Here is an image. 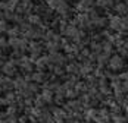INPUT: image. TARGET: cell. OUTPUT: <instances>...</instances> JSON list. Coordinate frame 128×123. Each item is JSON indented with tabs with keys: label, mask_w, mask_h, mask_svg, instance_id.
Instances as JSON below:
<instances>
[{
	"label": "cell",
	"mask_w": 128,
	"mask_h": 123,
	"mask_svg": "<svg viewBox=\"0 0 128 123\" xmlns=\"http://www.w3.org/2000/svg\"><path fill=\"white\" fill-rule=\"evenodd\" d=\"M125 66H127V62L124 60L119 54H112L110 59H109V63H108V69L114 73H119L122 70H125Z\"/></svg>",
	"instance_id": "1"
},
{
	"label": "cell",
	"mask_w": 128,
	"mask_h": 123,
	"mask_svg": "<svg viewBox=\"0 0 128 123\" xmlns=\"http://www.w3.org/2000/svg\"><path fill=\"white\" fill-rule=\"evenodd\" d=\"M18 60H15V59H9L8 62H4V64H3V67L0 69V72L2 75H4V76H9V78H15L18 73Z\"/></svg>",
	"instance_id": "2"
},
{
	"label": "cell",
	"mask_w": 128,
	"mask_h": 123,
	"mask_svg": "<svg viewBox=\"0 0 128 123\" xmlns=\"http://www.w3.org/2000/svg\"><path fill=\"white\" fill-rule=\"evenodd\" d=\"M34 6H36V3L32 0H21L15 12L19 15H24V16H28V15L34 13Z\"/></svg>",
	"instance_id": "3"
},
{
	"label": "cell",
	"mask_w": 128,
	"mask_h": 123,
	"mask_svg": "<svg viewBox=\"0 0 128 123\" xmlns=\"http://www.w3.org/2000/svg\"><path fill=\"white\" fill-rule=\"evenodd\" d=\"M50 111H52V116H53V119H54L56 123L66 122V119H68V116H69V113L65 110L64 107H59V106H52Z\"/></svg>",
	"instance_id": "4"
},
{
	"label": "cell",
	"mask_w": 128,
	"mask_h": 123,
	"mask_svg": "<svg viewBox=\"0 0 128 123\" xmlns=\"http://www.w3.org/2000/svg\"><path fill=\"white\" fill-rule=\"evenodd\" d=\"M18 67L22 70V73H32V72H36V66L31 62L30 56H22L18 60Z\"/></svg>",
	"instance_id": "5"
},
{
	"label": "cell",
	"mask_w": 128,
	"mask_h": 123,
	"mask_svg": "<svg viewBox=\"0 0 128 123\" xmlns=\"http://www.w3.org/2000/svg\"><path fill=\"white\" fill-rule=\"evenodd\" d=\"M44 51V43L43 41H30L28 44V53L30 54H36V56H43Z\"/></svg>",
	"instance_id": "6"
},
{
	"label": "cell",
	"mask_w": 128,
	"mask_h": 123,
	"mask_svg": "<svg viewBox=\"0 0 128 123\" xmlns=\"http://www.w3.org/2000/svg\"><path fill=\"white\" fill-rule=\"evenodd\" d=\"M94 123H110V110L108 107L99 109V116L94 120Z\"/></svg>",
	"instance_id": "7"
},
{
	"label": "cell",
	"mask_w": 128,
	"mask_h": 123,
	"mask_svg": "<svg viewBox=\"0 0 128 123\" xmlns=\"http://www.w3.org/2000/svg\"><path fill=\"white\" fill-rule=\"evenodd\" d=\"M115 6L114 0H96L94 1V7L99 10H112Z\"/></svg>",
	"instance_id": "8"
},
{
	"label": "cell",
	"mask_w": 128,
	"mask_h": 123,
	"mask_svg": "<svg viewBox=\"0 0 128 123\" xmlns=\"http://www.w3.org/2000/svg\"><path fill=\"white\" fill-rule=\"evenodd\" d=\"M32 76V82H36V84H38V85H43L44 82H47L49 79H50V75L47 73V72H32L31 73Z\"/></svg>",
	"instance_id": "9"
},
{
	"label": "cell",
	"mask_w": 128,
	"mask_h": 123,
	"mask_svg": "<svg viewBox=\"0 0 128 123\" xmlns=\"http://www.w3.org/2000/svg\"><path fill=\"white\" fill-rule=\"evenodd\" d=\"M0 84L3 86L4 92H9V91H15V84H13V78H9V76H4L2 75L0 76Z\"/></svg>",
	"instance_id": "10"
},
{
	"label": "cell",
	"mask_w": 128,
	"mask_h": 123,
	"mask_svg": "<svg viewBox=\"0 0 128 123\" xmlns=\"http://www.w3.org/2000/svg\"><path fill=\"white\" fill-rule=\"evenodd\" d=\"M121 22H122V18L118 16V15H114V16L109 19L108 28H109L110 31H114V32H119V31H121Z\"/></svg>",
	"instance_id": "11"
},
{
	"label": "cell",
	"mask_w": 128,
	"mask_h": 123,
	"mask_svg": "<svg viewBox=\"0 0 128 123\" xmlns=\"http://www.w3.org/2000/svg\"><path fill=\"white\" fill-rule=\"evenodd\" d=\"M97 116H99V109H96V107H90L87 110H84V120L86 122H93L97 119Z\"/></svg>",
	"instance_id": "12"
},
{
	"label": "cell",
	"mask_w": 128,
	"mask_h": 123,
	"mask_svg": "<svg viewBox=\"0 0 128 123\" xmlns=\"http://www.w3.org/2000/svg\"><path fill=\"white\" fill-rule=\"evenodd\" d=\"M80 67H81V63L77 60H74V62H69L65 66V70H66L68 75H78L80 73Z\"/></svg>",
	"instance_id": "13"
},
{
	"label": "cell",
	"mask_w": 128,
	"mask_h": 123,
	"mask_svg": "<svg viewBox=\"0 0 128 123\" xmlns=\"http://www.w3.org/2000/svg\"><path fill=\"white\" fill-rule=\"evenodd\" d=\"M44 50L50 54V53H59L62 50V44L60 43H56V41H47L44 43Z\"/></svg>",
	"instance_id": "14"
},
{
	"label": "cell",
	"mask_w": 128,
	"mask_h": 123,
	"mask_svg": "<svg viewBox=\"0 0 128 123\" xmlns=\"http://www.w3.org/2000/svg\"><path fill=\"white\" fill-rule=\"evenodd\" d=\"M40 95L43 97V100L46 101V104H54V92L52 89H47V88H43Z\"/></svg>",
	"instance_id": "15"
},
{
	"label": "cell",
	"mask_w": 128,
	"mask_h": 123,
	"mask_svg": "<svg viewBox=\"0 0 128 123\" xmlns=\"http://www.w3.org/2000/svg\"><path fill=\"white\" fill-rule=\"evenodd\" d=\"M13 84H15V91H21V89H24V88H26V86H28V82L24 79L22 73H21V75H16V76L13 78Z\"/></svg>",
	"instance_id": "16"
},
{
	"label": "cell",
	"mask_w": 128,
	"mask_h": 123,
	"mask_svg": "<svg viewBox=\"0 0 128 123\" xmlns=\"http://www.w3.org/2000/svg\"><path fill=\"white\" fill-rule=\"evenodd\" d=\"M127 9L128 6L124 3V1H119V3H115V6H114V12H115V15H118V16H121V18H124V16H127Z\"/></svg>",
	"instance_id": "17"
},
{
	"label": "cell",
	"mask_w": 128,
	"mask_h": 123,
	"mask_svg": "<svg viewBox=\"0 0 128 123\" xmlns=\"http://www.w3.org/2000/svg\"><path fill=\"white\" fill-rule=\"evenodd\" d=\"M78 32H80V28L78 26H74V25H68V28L65 29V32L62 34L64 37H66V38H69L71 41L74 40V38L78 35Z\"/></svg>",
	"instance_id": "18"
},
{
	"label": "cell",
	"mask_w": 128,
	"mask_h": 123,
	"mask_svg": "<svg viewBox=\"0 0 128 123\" xmlns=\"http://www.w3.org/2000/svg\"><path fill=\"white\" fill-rule=\"evenodd\" d=\"M93 24L96 26V29H106L108 28V25H109V19L106 18V16H100V18H97L96 21H93Z\"/></svg>",
	"instance_id": "19"
},
{
	"label": "cell",
	"mask_w": 128,
	"mask_h": 123,
	"mask_svg": "<svg viewBox=\"0 0 128 123\" xmlns=\"http://www.w3.org/2000/svg\"><path fill=\"white\" fill-rule=\"evenodd\" d=\"M26 22H30L32 26H40V25L43 24V18H41L40 15L31 13V15H28V16H26Z\"/></svg>",
	"instance_id": "20"
},
{
	"label": "cell",
	"mask_w": 128,
	"mask_h": 123,
	"mask_svg": "<svg viewBox=\"0 0 128 123\" xmlns=\"http://www.w3.org/2000/svg\"><path fill=\"white\" fill-rule=\"evenodd\" d=\"M75 91H77L80 95H82V94H87L88 92V84L86 82V81H78L77 84H75Z\"/></svg>",
	"instance_id": "21"
},
{
	"label": "cell",
	"mask_w": 128,
	"mask_h": 123,
	"mask_svg": "<svg viewBox=\"0 0 128 123\" xmlns=\"http://www.w3.org/2000/svg\"><path fill=\"white\" fill-rule=\"evenodd\" d=\"M6 34H8V38H21L22 31H21V28L18 25H15V26H10L9 28V31Z\"/></svg>",
	"instance_id": "22"
},
{
	"label": "cell",
	"mask_w": 128,
	"mask_h": 123,
	"mask_svg": "<svg viewBox=\"0 0 128 123\" xmlns=\"http://www.w3.org/2000/svg\"><path fill=\"white\" fill-rule=\"evenodd\" d=\"M102 46H103V53H104V54H108V56L115 54V47H114V44H112V43H109L108 40H103Z\"/></svg>",
	"instance_id": "23"
},
{
	"label": "cell",
	"mask_w": 128,
	"mask_h": 123,
	"mask_svg": "<svg viewBox=\"0 0 128 123\" xmlns=\"http://www.w3.org/2000/svg\"><path fill=\"white\" fill-rule=\"evenodd\" d=\"M4 100H6L8 106H10V104H16V101H18V94H16V91L4 92Z\"/></svg>",
	"instance_id": "24"
},
{
	"label": "cell",
	"mask_w": 128,
	"mask_h": 123,
	"mask_svg": "<svg viewBox=\"0 0 128 123\" xmlns=\"http://www.w3.org/2000/svg\"><path fill=\"white\" fill-rule=\"evenodd\" d=\"M49 9H50V7L46 4V1H43V3H38V4L34 6V13H36V15H40V16H43Z\"/></svg>",
	"instance_id": "25"
},
{
	"label": "cell",
	"mask_w": 128,
	"mask_h": 123,
	"mask_svg": "<svg viewBox=\"0 0 128 123\" xmlns=\"http://www.w3.org/2000/svg\"><path fill=\"white\" fill-rule=\"evenodd\" d=\"M109 59H110V56H108V54H104V53H100L99 56H97V66H100V67H108V63H109Z\"/></svg>",
	"instance_id": "26"
},
{
	"label": "cell",
	"mask_w": 128,
	"mask_h": 123,
	"mask_svg": "<svg viewBox=\"0 0 128 123\" xmlns=\"http://www.w3.org/2000/svg\"><path fill=\"white\" fill-rule=\"evenodd\" d=\"M90 50H91V53H94V54H100V53H103V46L102 43H96V41H91L90 43Z\"/></svg>",
	"instance_id": "27"
},
{
	"label": "cell",
	"mask_w": 128,
	"mask_h": 123,
	"mask_svg": "<svg viewBox=\"0 0 128 123\" xmlns=\"http://www.w3.org/2000/svg\"><path fill=\"white\" fill-rule=\"evenodd\" d=\"M110 123H128L125 114H110Z\"/></svg>",
	"instance_id": "28"
},
{
	"label": "cell",
	"mask_w": 128,
	"mask_h": 123,
	"mask_svg": "<svg viewBox=\"0 0 128 123\" xmlns=\"http://www.w3.org/2000/svg\"><path fill=\"white\" fill-rule=\"evenodd\" d=\"M21 43H22V38H8V44L12 50H19Z\"/></svg>",
	"instance_id": "29"
},
{
	"label": "cell",
	"mask_w": 128,
	"mask_h": 123,
	"mask_svg": "<svg viewBox=\"0 0 128 123\" xmlns=\"http://www.w3.org/2000/svg\"><path fill=\"white\" fill-rule=\"evenodd\" d=\"M34 107H36V109H46V107H47L46 101L43 100V97H41L40 94L34 97Z\"/></svg>",
	"instance_id": "30"
},
{
	"label": "cell",
	"mask_w": 128,
	"mask_h": 123,
	"mask_svg": "<svg viewBox=\"0 0 128 123\" xmlns=\"http://www.w3.org/2000/svg\"><path fill=\"white\" fill-rule=\"evenodd\" d=\"M44 1H46V4L50 7L52 10H54V12H56V9L64 3V0H44Z\"/></svg>",
	"instance_id": "31"
},
{
	"label": "cell",
	"mask_w": 128,
	"mask_h": 123,
	"mask_svg": "<svg viewBox=\"0 0 128 123\" xmlns=\"http://www.w3.org/2000/svg\"><path fill=\"white\" fill-rule=\"evenodd\" d=\"M28 89H30L34 95H38L40 92H41V89H43V88H41V85L36 84V82H30V84H28Z\"/></svg>",
	"instance_id": "32"
},
{
	"label": "cell",
	"mask_w": 128,
	"mask_h": 123,
	"mask_svg": "<svg viewBox=\"0 0 128 123\" xmlns=\"http://www.w3.org/2000/svg\"><path fill=\"white\" fill-rule=\"evenodd\" d=\"M65 97H66V100H77L78 97H80V94L75 91V88H72V89H68V91H66Z\"/></svg>",
	"instance_id": "33"
},
{
	"label": "cell",
	"mask_w": 128,
	"mask_h": 123,
	"mask_svg": "<svg viewBox=\"0 0 128 123\" xmlns=\"http://www.w3.org/2000/svg\"><path fill=\"white\" fill-rule=\"evenodd\" d=\"M9 28H10V25H9V22L6 19H2L0 21V34H6L9 31Z\"/></svg>",
	"instance_id": "34"
},
{
	"label": "cell",
	"mask_w": 128,
	"mask_h": 123,
	"mask_svg": "<svg viewBox=\"0 0 128 123\" xmlns=\"http://www.w3.org/2000/svg\"><path fill=\"white\" fill-rule=\"evenodd\" d=\"M116 54H119L124 60H127L128 59V50L125 49V46L124 47H119V49H116Z\"/></svg>",
	"instance_id": "35"
},
{
	"label": "cell",
	"mask_w": 128,
	"mask_h": 123,
	"mask_svg": "<svg viewBox=\"0 0 128 123\" xmlns=\"http://www.w3.org/2000/svg\"><path fill=\"white\" fill-rule=\"evenodd\" d=\"M118 79H119L121 82H128V69L119 72V73H118Z\"/></svg>",
	"instance_id": "36"
},
{
	"label": "cell",
	"mask_w": 128,
	"mask_h": 123,
	"mask_svg": "<svg viewBox=\"0 0 128 123\" xmlns=\"http://www.w3.org/2000/svg\"><path fill=\"white\" fill-rule=\"evenodd\" d=\"M15 15H16V12H13V10H6V12H4V19H6L8 22H13Z\"/></svg>",
	"instance_id": "37"
},
{
	"label": "cell",
	"mask_w": 128,
	"mask_h": 123,
	"mask_svg": "<svg viewBox=\"0 0 128 123\" xmlns=\"http://www.w3.org/2000/svg\"><path fill=\"white\" fill-rule=\"evenodd\" d=\"M121 31L128 32V16H124V18H122V22H121Z\"/></svg>",
	"instance_id": "38"
},
{
	"label": "cell",
	"mask_w": 128,
	"mask_h": 123,
	"mask_svg": "<svg viewBox=\"0 0 128 123\" xmlns=\"http://www.w3.org/2000/svg\"><path fill=\"white\" fill-rule=\"evenodd\" d=\"M81 1H82V3H84L86 6H88V7H93V6H94V1H96V0H81Z\"/></svg>",
	"instance_id": "39"
},
{
	"label": "cell",
	"mask_w": 128,
	"mask_h": 123,
	"mask_svg": "<svg viewBox=\"0 0 128 123\" xmlns=\"http://www.w3.org/2000/svg\"><path fill=\"white\" fill-rule=\"evenodd\" d=\"M4 106L8 107V103H6L4 97H2V95H0V107H4Z\"/></svg>",
	"instance_id": "40"
},
{
	"label": "cell",
	"mask_w": 128,
	"mask_h": 123,
	"mask_svg": "<svg viewBox=\"0 0 128 123\" xmlns=\"http://www.w3.org/2000/svg\"><path fill=\"white\" fill-rule=\"evenodd\" d=\"M2 57H3V56H2ZM2 57H0V69H2V67H3V64H4V60H3Z\"/></svg>",
	"instance_id": "41"
},
{
	"label": "cell",
	"mask_w": 128,
	"mask_h": 123,
	"mask_svg": "<svg viewBox=\"0 0 128 123\" xmlns=\"http://www.w3.org/2000/svg\"><path fill=\"white\" fill-rule=\"evenodd\" d=\"M2 19H4V12H3V10H0V21H2Z\"/></svg>",
	"instance_id": "42"
},
{
	"label": "cell",
	"mask_w": 128,
	"mask_h": 123,
	"mask_svg": "<svg viewBox=\"0 0 128 123\" xmlns=\"http://www.w3.org/2000/svg\"><path fill=\"white\" fill-rule=\"evenodd\" d=\"M2 56H4V51H3V49H2V47H0V57H2Z\"/></svg>",
	"instance_id": "43"
},
{
	"label": "cell",
	"mask_w": 128,
	"mask_h": 123,
	"mask_svg": "<svg viewBox=\"0 0 128 123\" xmlns=\"http://www.w3.org/2000/svg\"><path fill=\"white\" fill-rule=\"evenodd\" d=\"M2 92H4V89H3V86H2V84H0V94Z\"/></svg>",
	"instance_id": "44"
},
{
	"label": "cell",
	"mask_w": 128,
	"mask_h": 123,
	"mask_svg": "<svg viewBox=\"0 0 128 123\" xmlns=\"http://www.w3.org/2000/svg\"><path fill=\"white\" fill-rule=\"evenodd\" d=\"M122 1H124V3H125V4L128 6V0H122Z\"/></svg>",
	"instance_id": "45"
},
{
	"label": "cell",
	"mask_w": 128,
	"mask_h": 123,
	"mask_svg": "<svg viewBox=\"0 0 128 123\" xmlns=\"http://www.w3.org/2000/svg\"><path fill=\"white\" fill-rule=\"evenodd\" d=\"M114 1H115V3H119V1H122V0H114Z\"/></svg>",
	"instance_id": "46"
},
{
	"label": "cell",
	"mask_w": 128,
	"mask_h": 123,
	"mask_svg": "<svg viewBox=\"0 0 128 123\" xmlns=\"http://www.w3.org/2000/svg\"><path fill=\"white\" fill-rule=\"evenodd\" d=\"M15 123H19V122H15Z\"/></svg>",
	"instance_id": "47"
},
{
	"label": "cell",
	"mask_w": 128,
	"mask_h": 123,
	"mask_svg": "<svg viewBox=\"0 0 128 123\" xmlns=\"http://www.w3.org/2000/svg\"><path fill=\"white\" fill-rule=\"evenodd\" d=\"M0 1H3V0H0Z\"/></svg>",
	"instance_id": "48"
},
{
	"label": "cell",
	"mask_w": 128,
	"mask_h": 123,
	"mask_svg": "<svg viewBox=\"0 0 128 123\" xmlns=\"http://www.w3.org/2000/svg\"><path fill=\"white\" fill-rule=\"evenodd\" d=\"M0 76H2V75H0Z\"/></svg>",
	"instance_id": "49"
}]
</instances>
